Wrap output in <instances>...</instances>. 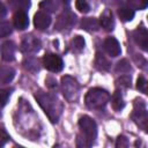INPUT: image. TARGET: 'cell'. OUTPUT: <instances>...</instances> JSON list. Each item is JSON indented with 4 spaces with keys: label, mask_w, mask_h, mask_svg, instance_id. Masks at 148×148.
<instances>
[{
    "label": "cell",
    "mask_w": 148,
    "mask_h": 148,
    "mask_svg": "<svg viewBox=\"0 0 148 148\" xmlns=\"http://www.w3.org/2000/svg\"><path fill=\"white\" fill-rule=\"evenodd\" d=\"M99 27L98 21L91 18V17H87L82 20V28H84L86 30H97Z\"/></svg>",
    "instance_id": "obj_14"
},
{
    "label": "cell",
    "mask_w": 148,
    "mask_h": 148,
    "mask_svg": "<svg viewBox=\"0 0 148 148\" xmlns=\"http://www.w3.org/2000/svg\"><path fill=\"white\" fill-rule=\"evenodd\" d=\"M8 139H9L8 134H7L3 130H0V146H2V145H3Z\"/></svg>",
    "instance_id": "obj_25"
},
{
    "label": "cell",
    "mask_w": 148,
    "mask_h": 148,
    "mask_svg": "<svg viewBox=\"0 0 148 148\" xmlns=\"http://www.w3.org/2000/svg\"><path fill=\"white\" fill-rule=\"evenodd\" d=\"M111 104H112V108L116 110V111H119L124 108L125 103L123 101V97L120 95L119 91H116L113 95H112V98H111Z\"/></svg>",
    "instance_id": "obj_13"
},
{
    "label": "cell",
    "mask_w": 148,
    "mask_h": 148,
    "mask_svg": "<svg viewBox=\"0 0 148 148\" xmlns=\"http://www.w3.org/2000/svg\"><path fill=\"white\" fill-rule=\"evenodd\" d=\"M116 146L117 147H127L128 146V141H127V139L125 138V136H118V139H117V142H116Z\"/></svg>",
    "instance_id": "obj_24"
},
{
    "label": "cell",
    "mask_w": 148,
    "mask_h": 148,
    "mask_svg": "<svg viewBox=\"0 0 148 148\" xmlns=\"http://www.w3.org/2000/svg\"><path fill=\"white\" fill-rule=\"evenodd\" d=\"M75 7L81 13H88L89 9H90L89 3L87 2V0H75Z\"/></svg>",
    "instance_id": "obj_20"
},
{
    "label": "cell",
    "mask_w": 148,
    "mask_h": 148,
    "mask_svg": "<svg viewBox=\"0 0 148 148\" xmlns=\"http://www.w3.org/2000/svg\"><path fill=\"white\" fill-rule=\"evenodd\" d=\"M79 89V86L76 84V81L74 79H72L71 76H65L62 77V91L64 95L69 98V95H74V92H76Z\"/></svg>",
    "instance_id": "obj_7"
},
{
    "label": "cell",
    "mask_w": 148,
    "mask_h": 148,
    "mask_svg": "<svg viewBox=\"0 0 148 148\" xmlns=\"http://www.w3.org/2000/svg\"><path fill=\"white\" fill-rule=\"evenodd\" d=\"M95 64H96V66H97L99 69H102V71H108V69L110 68V62L104 58L103 54H99V53L96 54Z\"/></svg>",
    "instance_id": "obj_15"
},
{
    "label": "cell",
    "mask_w": 148,
    "mask_h": 148,
    "mask_svg": "<svg viewBox=\"0 0 148 148\" xmlns=\"http://www.w3.org/2000/svg\"><path fill=\"white\" fill-rule=\"evenodd\" d=\"M43 65L50 72H60L64 67L61 58L53 53H47L43 57Z\"/></svg>",
    "instance_id": "obj_3"
},
{
    "label": "cell",
    "mask_w": 148,
    "mask_h": 148,
    "mask_svg": "<svg viewBox=\"0 0 148 148\" xmlns=\"http://www.w3.org/2000/svg\"><path fill=\"white\" fill-rule=\"evenodd\" d=\"M98 23H99V25H101L102 28H104L105 30H112L114 23H113V18H112L111 12L106 10L104 14H102L101 17H99Z\"/></svg>",
    "instance_id": "obj_10"
},
{
    "label": "cell",
    "mask_w": 148,
    "mask_h": 148,
    "mask_svg": "<svg viewBox=\"0 0 148 148\" xmlns=\"http://www.w3.org/2000/svg\"><path fill=\"white\" fill-rule=\"evenodd\" d=\"M110 95L102 89H91L88 91L86 96V103L89 108L92 109H101L109 101Z\"/></svg>",
    "instance_id": "obj_1"
},
{
    "label": "cell",
    "mask_w": 148,
    "mask_h": 148,
    "mask_svg": "<svg viewBox=\"0 0 148 148\" xmlns=\"http://www.w3.org/2000/svg\"><path fill=\"white\" fill-rule=\"evenodd\" d=\"M10 2L17 10H24L30 6L29 0H10Z\"/></svg>",
    "instance_id": "obj_18"
},
{
    "label": "cell",
    "mask_w": 148,
    "mask_h": 148,
    "mask_svg": "<svg viewBox=\"0 0 148 148\" xmlns=\"http://www.w3.org/2000/svg\"><path fill=\"white\" fill-rule=\"evenodd\" d=\"M12 34V24L9 22H0V37H6Z\"/></svg>",
    "instance_id": "obj_19"
},
{
    "label": "cell",
    "mask_w": 148,
    "mask_h": 148,
    "mask_svg": "<svg viewBox=\"0 0 148 148\" xmlns=\"http://www.w3.org/2000/svg\"><path fill=\"white\" fill-rule=\"evenodd\" d=\"M79 126L84 133V135L87 136V140H89L91 143L97 134V127H96V123L94 121V119L88 116H83L79 119Z\"/></svg>",
    "instance_id": "obj_2"
},
{
    "label": "cell",
    "mask_w": 148,
    "mask_h": 148,
    "mask_svg": "<svg viewBox=\"0 0 148 148\" xmlns=\"http://www.w3.org/2000/svg\"><path fill=\"white\" fill-rule=\"evenodd\" d=\"M13 23L16 29L18 30H24L29 25V18L28 15L24 10H16L14 16H13Z\"/></svg>",
    "instance_id": "obj_4"
},
{
    "label": "cell",
    "mask_w": 148,
    "mask_h": 148,
    "mask_svg": "<svg viewBox=\"0 0 148 148\" xmlns=\"http://www.w3.org/2000/svg\"><path fill=\"white\" fill-rule=\"evenodd\" d=\"M146 87H147V81H146V79H145L143 76H139L138 80H136V88H138L140 91H142L143 94H146V91H147Z\"/></svg>",
    "instance_id": "obj_21"
},
{
    "label": "cell",
    "mask_w": 148,
    "mask_h": 148,
    "mask_svg": "<svg viewBox=\"0 0 148 148\" xmlns=\"http://www.w3.org/2000/svg\"><path fill=\"white\" fill-rule=\"evenodd\" d=\"M104 49L111 57H118L121 52L118 40L113 37H109L104 40Z\"/></svg>",
    "instance_id": "obj_6"
},
{
    "label": "cell",
    "mask_w": 148,
    "mask_h": 148,
    "mask_svg": "<svg viewBox=\"0 0 148 148\" xmlns=\"http://www.w3.org/2000/svg\"><path fill=\"white\" fill-rule=\"evenodd\" d=\"M5 15H6V7H5V5L0 1V18H2Z\"/></svg>",
    "instance_id": "obj_26"
},
{
    "label": "cell",
    "mask_w": 148,
    "mask_h": 148,
    "mask_svg": "<svg viewBox=\"0 0 148 148\" xmlns=\"http://www.w3.org/2000/svg\"><path fill=\"white\" fill-rule=\"evenodd\" d=\"M14 69L9 67H2L0 68V83H7L14 77Z\"/></svg>",
    "instance_id": "obj_12"
},
{
    "label": "cell",
    "mask_w": 148,
    "mask_h": 148,
    "mask_svg": "<svg viewBox=\"0 0 148 148\" xmlns=\"http://www.w3.org/2000/svg\"><path fill=\"white\" fill-rule=\"evenodd\" d=\"M51 23V17L44 12H37L34 17V24L38 30H45Z\"/></svg>",
    "instance_id": "obj_5"
},
{
    "label": "cell",
    "mask_w": 148,
    "mask_h": 148,
    "mask_svg": "<svg viewBox=\"0 0 148 148\" xmlns=\"http://www.w3.org/2000/svg\"><path fill=\"white\" fill-rule=\"evenodd\" d=\"M118 15H119V17L123 21L127 22V21L133 20V17H134V10L130 6H123V7H120L118 9Z\"/></svg>",
    "instance_id": "obj_11"
},
{
    "label": "cell",
    "mask_w": 148,
    "mask_h": 148,
    "mask_svg": "<svg viewBox=\"0 0 148 148\" xmlns=\"http://www.w3.org/2000/svg\"><path fill=\"white\" fill-rule=\"evenodd\" d=\"M130 69V65H127V61L126 60H121L118 62V66H117V71H120V72H126Z\"/></svg>",
    "instance_id": "obj_23"
},
{
    "label": "cell",
    "mask_w": 148,
    "mask_h": 148,
    "mask_svg": "<svg viewBox=\"0 0 148 148\" xmlns=\"http://www.w3.org/2000/svg\"><path fill=\"white\" fill-rule=\"evenodd\" d=\"M1 53H2V59L3 60H6V61L14 60V57H15V45L12 42H6L2 45Z\"/></svg>",
    "instance_id": "obj_9"
},
{
    "label": "cell",
    "mask_w": 148,
    "mask_h": 148,
    "mask_svg": "<svg viewBox=\"0 0 148 148\" xmlns=\"http://www.w3.org/2000/svg\"><path fill=\"white\" fill-rule=\"evenodd\" d=\"M9 97V90L7 89H0V108L6 105L7 101Z\"/></svg>",
    "instance_id": "obj_22"
},
{
    "label": "cell",
    "mask_w": 148,
    "mask_h": 148,
    "mask_svg": "<svg viewBox=\"0 0 148 148\" xmlns=\"http://www.w3.org/2000/svg\"><path fill=\"white\" fill-rule=\"evenodd\" d=\"M133 36H134V39H135L136 44L142 50L146 51L147 50V46H148V32H147V30L143 27H140V28H138L134 31Z\"/></svg>",
    "instance_id": "obj_8"
},
{
    "label": "cell",
    "mask_w": 148,
    "mask_h": 148,
    "mask_svg": "<svg viewBox=\"0 0 148 148\" xmlns=\"http://www.w3.org/2000/svg\"><path fill=\"white\" fill-rule=\"evenodd\" d=\"M128 3L132 9H145L148 5V0H128Z\"/></svg>",
    "instance_id": "obj_17"
},
{
    "label": "cell",
    "mask_w": 148,
    "mask_h": 148,
    "mask_svg": "<svg viewBox=\"0 0 148 148\" xmlns=\"http://www.w3.org/2000/svg\"><path fill=\"white\" fill-rule=\"evenodd\" d=\"M71 45H72V49H73L74 51L80 52V51L84 47V39H83V37H81V36H75V37L73 38Z\"/></svg>",
    "instance_id": "obj_16"
}]
</instances>
